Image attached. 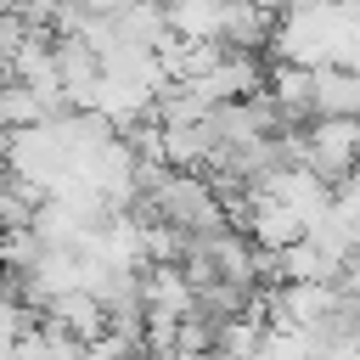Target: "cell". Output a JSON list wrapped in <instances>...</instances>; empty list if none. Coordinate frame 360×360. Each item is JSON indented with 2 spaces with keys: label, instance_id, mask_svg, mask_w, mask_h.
Returning <instances> with one entry per match:
<instances>
[{
  "label": "cell",
  "instance_id": "cell-3",
  "mask_svg": "<svg viewBox=\"0 0 360 360\" xmlns=\"http://www.w3.org/2000/svg\"><path fill=\"white\" fill-rule=\"evenodd\" d=\"M276 34V6H253V0H225L219 17V45H242V51H270Z\"/></svg>",
  "mask_w": 360,
  "mask_h": 360
},
{
  "label": "cell",
  "instance_id": "cell-7",
  "mask_svg": "<svg viewBox=\"0 0 360 360\" xmlns=\"http://www.w3.org/2000/svg\"><path fill=\"white\" fill-rule=\"evenodd\" d=\"M332 214L360 236V163H354L349 174H338V180H332Z\"/></svg>",
  "mask_w": 360,
  "mask_h": 360
},
{
  "label": "cell",
  "instance_id": "cell-2",
  "mask_svg": "<svg viewBox=\"0 0 360 360\" xmlns=\"http://www.w3.org/2000/svg\"><path fill=\"white\" fill-rule=\"evenodd\" d=\"M39 315H45V321H56L62 332H73L79 343H90V338L107 326V309H101V298H96V292H84V287H68V292L45 298V304H39Z\"/></svg>",
  "mask_w": 360,
  "mask_h": 360
},
{
  "label": "cell",
  "instance_id": "cell-4",
  "mask_svg": "<svg viewBox=\"0 0 360 360\" xmlns=\"http://www.w3.org/2000/svg\"><path fill=\"white\" fill-rule=\"evenodd\" d=\"M309 107H315V112H360V68L321 62V68H315ZM315 112H309V118H315Z\"/></svg>",
  "mask_w": 360,
  "mask_h": 360
},
{
  "label": "cell",
  "instance_id": "cell-6",
  "mask_svg": "<svg viewBox=\"0 0 360 360\" xmlns=\"http://www.w3.org/2000/svg\"><path fill=\"white\" fill-rule=\"evenodd\" d=\"M39 118H51V107H45V96L34 90V84H22V79H0V129H22V124H39Z\"/></svg>",
  "mask_w": 360,
  "mask_h": 360
},
{
  "label": "cell",
  "instance_id": "cell-8",
  "mask_svg": "<svg viewBox=\"0 0 360 360\" xmlns=\"http://www.w3.org/2000/svg\"><path fill=\"white\" fill-rule=\"evenodd\" d=\"M28 28H34V22H28L22 11H0V79L11 73V56H17V45L28 39Z\"/></svg>",
  "mask_w": 360,
  "mask_h": 360
},
{
  "label": "cell",
  "instance_id": "cell-5",
  "mask_svg": "<svg viewBox=\"0 0 360 360\" xmlns=\"http://www.w3.org/2000/svg\"><path fill=\"white\" fill-rule=\"evenodd\" d=\"M163 17L174 34H191V39H219V17H225V0H163Z\"/></svg>",
  "mask_w": 360,
  "mask_h": 360
},
{
  "label": "cell",
  "instance_id": "cell-1",
  "mask_svg": "<svg viewBox=\"0 0 360 360\" xmlns=\"http://www.w3.org/2000/svg\"><path fill=\"white\" fill-rule=\"evenodd\" d=\"M321 180H338L360 163V112H315L304 124V158Z\"/></svg>",
  "mask_w": 360,
  "mask_h": 360
}]
</instances>
